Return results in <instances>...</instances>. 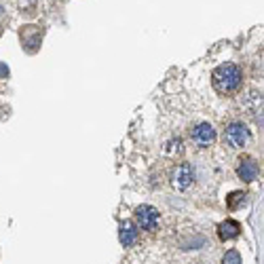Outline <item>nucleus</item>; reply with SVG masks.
I'll return each instance as SVG.
<instances>
[{
  "instance_id": "1",
  "label": "nucleus",
  "mask_w": 264,
  "mask_h": 264,
  "mask_svg": "<svg viewBox=\"0 0 264 264\" xmlns=\"http://www.w3.org/2000/svg\"><path fill=\"white\" fill-rule=\"evenodd\" d=\"M243 80V72L237 64H222L211 74V82L220 93H233L239 89Z\"/></svg>"
},
{
  "instance_id": "2",
  "label": "nucleus",
  "mask_w": 264,
  "mask_h": 264,
  "mask_svg": "<svg viewBox=\"0 0 264 264\" xmlns=\"http://www.w3.org/2000/svg\"><path fill=\"white\" fill-rule=\"evenodd\" d=\"M135 220L144 230H156L159 228V211L152 205H139L135 209Z\"/></svg>"
},
{
  "instance_id": "3",
  "label": "nucleus",
  "mask_w": 264,
  "mask_h": 264,
  "mask_svg": "<svg viewBox=\"0 0 264 264\" xmlns=\"http://www.w3.org/2000/svg\"><path fill=\"white\" fill-rule=\"evenodd\" d=\"M193 180H195V169H193V165L182 163L180 167H176V171H173L171 184H173V188H178V191H186V188H191Z\"/></svg>"
},
{
  "instance_id": "4",
  "label": "nucleus",
  "mask_w": 264,
  "mask_h": 264,
  "mask_svg": "<svg viewBox=\"0 0 264 264\" xmlns=\"http://www.w3.org/2000/svg\"><path fill=\"white\" fill-rule=\"evenodd\" d=\"M247 139H250V131L243 123H230L226 127V142L233 148H243Z\"/></svg>"
},
{
  "instance_id": "5",
  "label": "nucleus",
  "mask_w": 264,
  "mask_h": 264,
  "mask_svg": "<svg viewBox=\"0 0 264 264\" xmlns=\"http://www.w3.org/2000/svg\"><path fill=\"white\" fill-rule=\"evenodd\" d=\"M19 36H21V45L26 47V51L36 53L40 47V40H43V30L36 26H26V28H21Z\"/></svg>"
},
{
  "instance_id": "6",
  "label": "nucleus",
  "mask_w": 264,
  "mask_h": 264,
  "mask_svg": "<svg viewBox=\"0 0 264 264\" xmlns=\"http://www.w3.org/2000/svg\"><path fill=\"white\" fill-rule=\"evenodd\" d=\"M258 163L252 156H243V159H239V165H237V176L243 180V182H254L256 178H258Z\"/></svg>"
},
{
  "instance_id": "7",
  "label": "nucleus",
  "mask_w": 264,
  "mask_h": 264,
  "mask_svg": "<svg viewBox=\"0 0 264 264\" xmlns=\"http://www.w3.org/2000/svg\"><path fill=\"white\" fill-rule=\"evenodd\" d=\"M193 139L199 146L203 148H207L209 144L216 142V129H213L209 123H199L195 129H193Z\"/></svg>"
},
{
  "instance_id": "8",
  "label": "nucleus",
  "mask_w": 264,
  "mask_h": 264,
  "mask_svg": "<svg viewBox=\"0 0 264 264\" xmlns=\"http://www.w3.org/2000/svg\"><path fill=\"white\" fill-rule=\"evenodd\" d=\"M239 235H241V224H239L237 220H233V218L224 220L218 226V237L222 239V241H233V239H237Z\"/></svg>"
},
{
  "instance_id": "9",
  "label": "nucleus",
  "mask_w": 264,
  "mask_h": 264,
  "mask_svg": "<svg viewBox=\"0 0 264 264\" xmlns=\"http://www.w3.org/2000/svg\"><path fill=\"white\" fill-rule=\"evenodd\" d=\"M119 239H121V243L129 247V245H133L137 241V226L133 224L131 220H125L121 224V230H119Z\"/></svg>"
},
{
  "instance_id": "10",
  "label": "nucleus",
  "mask_w": 264,
  "mask_h": 264,
  "mask_svg": "<svg viewBox=\"0 0 264 264\" xmlns=\"http://www.w3.org/2000/svg\"><path fill=\"white\" fill-rule=\"evenodd\" d=\"M245 193H241V191H237V193H230L228 197H226V207L228 209H239V207H241V205L245 203Z\"/></svg>"
},
{
  "instance_id": "11",
  "label": "nucleus",
  "mask_w": 264,
  "mask_h": 264,
  "mask_svg": "<svg viewBox=\"0 0 264 264\" xmlns=\"http://www.w3.org/2000/svg\"><path fill=\"white\" fill-rule=\"evenodd\" d=\"M222 264H243L241 254H239L237 250H228L224 254V258H222Z\"/></svg>"
}]
</instances>
